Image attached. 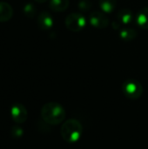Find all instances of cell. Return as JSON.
I'll return each mask as SVG.
<instances>
[{
	"instance_id": "1",
	"label": "cell",
	"mask_w": 148,
	"mask_h": 149,
	"mask_svg": "<svg viewBox=\"0 0 148 149\" xmlns=\"http://www.w3.org/2000/svg\"><path fill=\"white\" fill-rule=\"evenodd\" d=\"M41 117L43 120L50 125H58L65 118L64 107L57 102H49L41 108Z\"/></svg>"
},
{
	"instance_id": "2",
	"label": "cell",
	"mask_w": 148,
	"mask_h": 149,
	"mask_svg": "<svg viewBox=\"0 0 148 149\" xmlns=\"http://www.w3.org/2000/svg\"><path fill=\"white\" fill-rule=\"evenodd\" d=\"M83 134V127L79 121L72 119L68 120L61 127L60 134L63 140L68 143H75L79 141Z\"/></svg>"
},
{
	"instance_id": "3",
	"label": "cell",
	"mask_w": 148,
	"mask_h": 149,
	"mask_svg": "<svg viewBox=\"0 0 148 149\" xmlns=\"http://www.w3.org/2000/svg\"><path fill=\"white\" fill-rule=\"evenodd\" d=\"M122 92L126 98L134 100L141 97L143 93V87L138 80L129 79L122 84Z\"/></svg>"
},
{
	"instance_id": "4",
	"label": "cell",
	"mask_w": 148,
	"mask_h": 149,
	"mask_svg": "<svg viewBox=\"0 0 148 149\" xmlns=\"http://www.w3.org/2000/svg\"><path fill=\"white\" fill-rule=\"evenodd\" d=\"M65 25L68 30L77 32L82 31L86 25V18L81 13L73 12L65 18Z\"/></svg>"
},
{
	"instance_id": "5",
	"label": "cell",
	"mask_w": 148,
	"mask_h": 149,
	"mask_svg": "<svg viewBox=\"0 0 148 149\" xmlns=\"http://www.w3.org/2000/svg\"><path fill=\"white\" fill-rule=\"evenodd\" d=\"M90 24L96 29H105L109 24V19L103 11H92L89 16Z\"/></svg>"
},
{
	"instance_id": "6",
	"label": "cell",
	"mask_w": 148,
	"mask_h": 149,
	"mask_svg": "<svg viewBox=\"0 0 148 149\" xmlns=\"http://www.w3.org/2000/svg\"><path fill=\"white\" fill-rule=\"evenodd\" d=\"M10 115L12 120L18 124L26 121L28 117V113L25 107L20 103H16L10 107Z\"/></svg>"
},
{
	"instance_id": "7",
	"label": "cell",
	"mask_w": 148,
	"mask_h": 149,
	"mask_svg": "<svg viewBox=\"0 0 148 149\" xmlns=\"http://www.w3.org/2000/svg\"><path fill=\"white\" fill-rule=\"evenodd\" d=\"M53 18L47 11L41 12L38 17V24L43 30H49L53 26Z\"/></svg>"
},
{
	"instance_id": "8",
	"label": "cell",
	"mask_w": 148,
	"mask_h": 149,
	"mask_svg": "<svg viewBox=\"0 0 148 149\" xmlns=\"http://www.w3.org/2000/svg\"><path fill=\"white\" fill-rule=\"evenodd\" d=\"M117 19L120 23L123 24H129L133 23L134 19V15L130 9L122 8L117 15Z\"/></svg>"
},
{
	"instance_id": "9",
	"label": "cell",
	"mask_w": 148,
	"mask_h": 149,
	"mask_svg": "<svg viewBox=\"0 0 148 149\" xmlns=\"http://www.w3.org/2000/svg\"><path fill=\"white\" fill-rule=\"evenodd\" d=\"M13 16V9L6 2L0 1V22H7Z\"/></svg>"
},
{
	"instance_id": "10",
	"label": "cell",
	"mask_w": 148,
	"mask_h": 149,
	"mask_svg": "<svg viewBox=\"0 0 148 149\" xmlns=\"http://www.w3.org/2000/svg\"><path fill=\"white\" fill-rule=\"evenodd\" d=\"M135 21L140 28L148 29V7H144L138 11Z\"/></svg>"
},
{
	"instance_id": "11",
	"label": "cell",
	"mask_w": 148,
	"mask_h": 149,
	"mask_svg": "<svg viewBox=\"0 0 148 149\" xmlns=\"http://www.w3.org/2000/svg\"><path fill=\"white\" fill-rule=\"evenodd\" d=\"M138 33L136 31L135 29L131 28V27H126V28H122L120 31V37L122 40L124 41H131L133 39H134L137 37Z\"/></svg>"
},
{
	"instance_id": "12",
	"label": "cell",
	"mask_w": 148,
	"mask_h": 149,
	"mask_svg": "<svg viewBox=\"0 0 148 149\" xmlns=\"http://www.w3.org/2000/svg\"><path fill=\"white\" fill-rule=\"evenodd\" d=\"M49 5L53 11L61 12L68 8L69 0H51Z\"/></svg>"
},
{
	"instance_id": "13",
	"label": "cell",
	"mask_w": 148,
	"mask_h": 149,
	"mask_svg": "<svg viewBox=\"0 0 148 149\" xmlns=\"http://www.w3.org/2000/svg\"><path fill=\"white\" fill-rule=\"evenodd\" d=\"M101 10L106 14L112 13L117 4V0H99V2Z\"/></svg>"
},
{
	"instance_id": "14",
	"label": "cell",
	"mask_w": 148,
	"mask_h": 149,
	"mask_svg": "<svg viewBox=\"0 0 148 149\" xmlns=\"http://www.w3.org/2000/svg\"><path fill=\"white\" fill-rule=\"evenodd\" d=\"M24 13L27 17H33L36 14V8L32 3H26L24 6Z\"/></svg>"
},
{
	"instance_id": "15",
	"label": "cell",
	"mask_w": 148,
	"mask_h": 149,
	"mask_svg": "<svg viewBox=\"0 0 148 149\" xmlns=\"http://www.w3.org/2000/svg\"><path fill=\"white\" fill-rule=\"evenodd\" d=\"M23 134H24V131H23L22 127H20L18 126H14L10 129V135L14 139H18V138L22 137Z\"/></svg>"
},
{
	"instance_id": "16",
	"label": "cell",
	"mask_w": 148,
	"mask_h": 149,
	"mask_svg": "<svg viewBox=\"0 0 148 149\" xmlns=\"http://www.w3.org/2000/svg\"><path fill=\"white\" fill-rule=\"evenodd\" d=\"M92 3L90 0H80L78 3L79 10H84V11L88 10L92 7Z\"/></svg>"
},
{
	"instance_id": "17",
	"label": "cell",
	"mask_w": 148,
	"mask_h": 149,
	"mask_svg": "<svg viewBox=\"0 0 148 149\" xmlns=\"http://www.w3.org/2000/svg\"><path fill=\"white\" fill-rule=\"evenodd\" d=\"M36 2H38V3H44V2H46L47 0H35Z\"/></svg>"
}]
</instances>
